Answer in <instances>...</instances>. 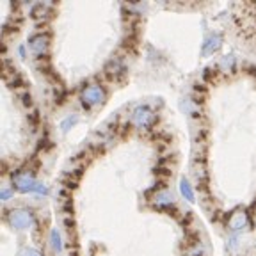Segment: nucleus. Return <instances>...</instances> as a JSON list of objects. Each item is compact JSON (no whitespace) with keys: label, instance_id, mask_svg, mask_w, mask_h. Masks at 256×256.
I'll return each mask as SVG.
<instances>
[{"label":"nucleus","instance_id":"nucleus-14","mask_svg":"<svg viewBox=\"0 0 256 256\" xmlns=\"http://www.w3.org/2000/svg\"><path fill=\"white\" fill-rule=\"evenodd\" d=\"M20 56H22V57L25 56V48L24 47H20Z\"/></svg>","mask_w":256,"mask_h":256},{"label":"nucleus","instance_id":"nucleus-11","mask_svg":"<svg viewBox=\"0 0 256 256\" xmlns=\"http://www.w3.org/2000/svg\"><path fill=\"white\" fill-rule=\"evenodd\" d=\"M77 121H79V117L77 116H70V117H66L64 121L61 123V128H62V132H68L71 128L73 125H77Z\"/></svg>","mask_w":256,"mask_h":256},{"label":"nucleus","instance_id":"nucleus-8","mask_svg":"<svg viewBox=\"0 0 256 256\" xmlns=\"http://www.w3.org/2000/svg\"><path fill=\"white\" fill-rule=\"evenodd\" d=\"M180 191H182V196L185 198L187 201H194V191H192V187H191V183L187 182L185 178H183L182 182H180Z\"/></svg>","mask_w":256,"mask_h":256},{"label":"nucleus","instance_id":"nucleus-5","mask_svg":"<svg viewBox=\"0 0 256 256\" xmlns=\"http://www.w3.org/2000/svg\"><path fill=\"white\" fill-rule=\"evenodd\" d=\"M221 41H223V37L219 34H212L210 37H206L205 43H203V47H201V54L203 56H210V54H214L217 48H219Z\"/></svg>","mask_w":256,"mask_h":256},{"label":"nucleus","instance_id":"nucleus-12","mask_svg":"<svg viewBox=\"0 0 256 256\" xmlns=\"http://www.w3.org/2000/svg\"><path fill=\"white\" fill-rule=\"evenodd\" d=\"M18 256H43V255L37 251V249H34V247H24V249L18 253Z\"/></svg>","mask_w":256,"mask_h":256},{"label":"nucleus","instance_id":"nucleus-9","mask_svg":"<svg viewBox=\"0 0 256 256\" xmlns=\"http://www.w3.org/2000/svg\"><path fill=\"white\" fill-rule=\"evenodd\" d=\"M52 246L57 253L62 251V242H61V235H59V229H52Z\"/></svg>","mask_w":256,"mask_h":256},{"label":"nucleus","instance_id":"nucleus-2","mask_svg":"<svg viewBox=\"0 0 256 256\" xmlns=\"http://www.w3.org/2000/svg\"><path fill=\"white\" fill-rule=\"evenodd\" d=\"M7 221H9V224L14 229H28L32 226V214L24 208L13 210L9 217H7Z\"/></svg>","mask_w":256,"mask_h":256},{"label":"nucleus","instance_id":"nucleus-1","mask_svg":"<svg viewBox=\"0 0 256 256\" xmlns=\"http://www.w3.org/2000/svg\"><path fill=\"white\" fill-rule=\"evenodd\" d=\"M13 182L16 189L22 192H37V194H47L48 189L43 183H39L30 172H16L13 174Z\"/></svg>","mask_w":256,"mask_h":256},{"label":"nucleus","instance_id":"nucleus-7","mask_svg":"<svg viewBox=\"0 0 256 256\" xmlns=\"http://www.w3.org/2000/svg\"><path fill=\"white\" fill-rule=\"evenodd\" d=\"M247 224V217L246 214H237L235 217L231 219V223H229V226H231L233 231H240V229H244V226Z\"/></svg>","mask_w":256,"mask_h":256},{"label":"nucleus","instance_id":"nucleus-3","mask_svg":"<svg viewBox=\"0 0 256 256\" xmlns=\"http://www.w3.org/2000/svg\"><path fill=\"white\" fill-rule=\"evenodd\" d=\"M132 121H134V125L137 126V128H148V126H151V123L155 121V116L148 107H137L134 111Z\"/></svg>","mask_w":256,"mask_h":256},{"label":"nucleus","instance_id":"nucleus-4","mask_svg":"<svg viewBox=\"0 0 256 256\" xmlns=\"http://www.w3.org/2000/svg\"><path fill=\"white\" fill-rule=\"evenodd\" d=\"M103 98H105V93L100 85H89L82 91V102L85 105H98L103 102Z\"/></svg>","mask_w":256,"mask_h":256},{"label":"nucleus","instance_id":"nucleus-13","mask_svg":"<svg viewBox=\"0 0 256 256\" xmlns=\"http://www.w3.org/2000/svg\"><path fill=\"white\" fill-rule=\"evenodd\" d=\"M2 201H7L11 198V196H13V191H11L9 187H4V189H2Z\"/></svg>","mask_w":256,"mask_h":256},{"label":"nucleus","instance_id":"nucleus-10","mask_svg":"<svg viewBox=\"0 0 256 256\" xmlns=\"http://www.w3.org/2000/svg\"><path fill=\"white\" fill-rule=\"evenodd\" d=\"M172 201H174V198H172L169 192H160L159 196H157V205L164 206V205H171Z\"/></svg>","mask_w":256,"mask_h":256},{"label":"nucleus","instance_id":"nucleus-6","mask_svg":"<svg viewBox=\"0 0 256 256\" xmlns=\"http://www.w3.org/2000/svg\"><path fill=\"white\" fill-rule=\"evenodd\" d=\"M28 43H30V48H32V52H36V54H43V52L47 50V36L45 34H36V36H32L30 39H28Z\"/></svg>","mask_w":256,"mask_h":256}]
</instances>
